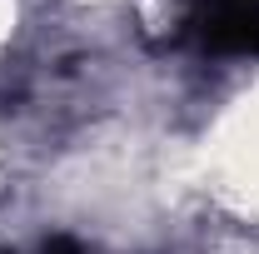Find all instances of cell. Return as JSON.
I'll use <instances>...</instances> for the list:
<instances>
[{
	"label": "cell",
	"mask_w": 259,
	"mask_h": 254,
	"mask_svg": "<svg viewBox=\"0 0 259 254\" xmlns=\"http://www.w3.org/2000/svg\"><path fill=\"white\" fill-rule=\"evenodd\" d=\"M190 35L209 55H259V5H229L190 15Z\"/></svg>",
	"instance_id": "1"
},
{
	"label": "cell",
	"mask_w": 259,
	"mask_h": 254,
	"mask_svg": "<svg viewBox=\"0 0 259 254\" xmlns=\"http://www.w3.org/2000/svg\"><path fill=\"white\" fill-rule=\"evenodd\" d=\"M229 5H259V0H190V15H204V10H229Z\"/></svg>",
	"instance_id": "2"
}]
</instances>
